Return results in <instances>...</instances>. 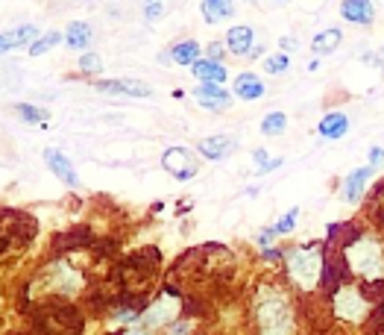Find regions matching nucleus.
Instances as JSON below:
<instances>
[{
	"label": "nucleus",
	"mask_w": 384,
	"mask_h": 335,
	"mask_svg": "<svg viewBox=\"0 0 384 335\" xmlns=\"http://www.w3.org/2000/svg\"><path fill=\"white\" fill-rule=\"evenodd\" d=\"M346 262L355 274L364 279H381L384 276V253L376 238H358L355 244L346 247Z\"/></svg>",
	"instance_id": "nucleus-3"
},
{
	"label": "nucleus",
	"mask_w": 384,
	"mask_h": 335,
	"mask_svg": "<svg viewBox=\"0 0 384 335\" xmlns=\"http://www.w3.org/2000/svg\"><path fill=\"white\" fill-rule=\"evenodd\" d=\"M176 315H179V300L173 294H161L156 303L147 309V315H144V324L156 329V327H164V324L176 321Z\"/></svg>",
	"instance_id": "nucleus-6"
},
{
	"label": "nucleus",
	"mask_w": 384,
	"mask_h": 335,
	"mask_svg": "<svg viewBox=\"0 0 384 335\" xmlns=\"http://www.w3.org/2000/svg\"><path fill=\"white\" fill-rule=\"evenodd\" d=\"M335 315L343 317V321L358 324V321H364V317L370 315V303L361 297L358 288L346 286V288H340V291L335 294Z\"/></svg>",
	"instance_id": "nucleus-4"
},
{
	"label": "nucleus",
	"mask_w": 384,
	"mask_h": 335,
	"mask_svg": "<svg viewBox=\"0 0 384 335\" xmlns=\"http://www.w3.org/2000/svg\"><path fill=\"white\" fill-rule=\"evenodd\" d=\"M191 71H194V77H197L199 83H214V85H223V80H226V68H223V65H217V62H209V59L197 62Z\"/></svg>",
	"instance_id": "nucleus-16"
},
{
	"label": "nucleus",
	"mask_w": 384,
	"mask_h": 335,
	"mask_svg": "<svg viewBox=\"0 0 384 335\" xmlns=\"http://www.w3.org/2000/svg\"><path fill=\"white\" fill-rule=\"evenodd\" d=\"M252 30L249 27H232L229 35H226V47L235 53V56H247V53H252Z\"/></svg>",
	"instance_id": "nucleus-15"
},
{
	"label": "nucleus",
	"mask_w": 384,
	"mask_h": 335,
	"mask_svg": "<svg viewBox=\"0 0 384 335\" xmlns=\"http://www.w3.org/2000/svg\"><path fill=\"white\" fill-rule=\"evenodd\" d=\"M343 39L340 30H323L314 35V42H311V47H314V53H332Z\"/></svg>",
	"instance_id": "nucleus-22"
},
{
	"label": "nucleus",
	"mask_w": 384,
	"mask_h": 335,
	"mask_svg": "<svg viewBox=\"0 0 384 335\" xmlns=\"http://www.w3.org/2000/svg\"><path fill=\"white\" fill-rule=\"evenodd\" d=\"M237 147V141L232 135H211V138H203L199 141V156H206L211 159V162H217V159H226L232 156V150Z\"/></svg>",
	"instance_id": "nucleus-11"
},
{
	"label": "nucleus",
	"mask_w": 384,
	"mask_h": 335,
	"mask_svg": "<svg viewBox=\"0 0 384 335\" xmlns=\"http://www.w3.org/2000/svg\"><path fill=\"white\" fill-rule=\"evenodd\" d=\"M287 68V56L285 53H276V56H267L264 59V71H270V74H279V71Z\"/></svg>",
	"instance_id": "nucleus-29"
},
{
	"label": "nucleus",
	"mask_w": 384,
	"mask_h": 335,
	"mask_svg": "<svg viewBox=\"0 0 384 335\" xmlns=\"http://www.w3.org/2000/svg\"><path fill=\"white\" fill-rule=\"evenodd\" d=\"M232 12H235L232 0H206V4H203V18L209 24H217V21H223V18H232Z\"/></svg>",
	"instance_id": "nucleus-19"
},
{
	"label": "nucleus",
	"mask_w": 384,
	"mask_h": 335,
	"mask_svg": "<svg viewBox=\"0 0 384 335\" xmlns=\"http://www.w3.org/2000/svg\"><path fill=\"white\" fill-rule=\"evenodd\" d=\"M206 53H209V62H217V65H221V59H223V53H226V47H223V42H211Z\"/></svg>",
	"instance_id": "nucleus-30"
},
{
	"label": "nucleus",
	"mask_w": 384,
	"mask_h": 335,
	"mask_svg": "<svg viewBox=\"0 0 384 335\" xmlns=\"http://www.w3.org/2000/svg\"><path fill=\"white\" fill-rule=\"evenodd\" d=\"M65 42H68L70 47H74V50L88 47V44H91V27H88V24H82V21L68 24V30H65Z\"/></svg>",
	"instance_id": "nucleus-20"
},
{
	"label": "nucleus",
	"mask_w": 384,
	"mask_h": 335,
	"mask_svg": "<svg viewBox=\"0 0 384 335\" xmlns=\"http://www.w3.org/2000/svg\"><path fill=\"white\" fill-rule=\"evenodd\" d=\"M194 97H197V103L203 106V109H214V112L229 106V92L223 85H214V83H199L194 88Z\"/></svg>",
	"instance_id": "nucleus-8"
},
{
	"label": "nucleus",
	"mask_w": 384,
	"mask_h": 335,
	"mask_svg": "<svg viewBox=\"0 0 384 335\" xmlns=\"http://www.w3.org/2000/svg\"><path fill=\"white\" fill-rule=\"evenodd\" d=\"M340 15L346 18V21H352V24H373L376 9H373L370 0H343Z\"/></svg>",
	"instance_id": "nucleus-13"
},
{
	"label": "nucleus",
	"mask_w": 384,
	"mask_h": 335,
	"mask_svg": "<svg viewBox=\"0 0 384 335\" xmlns=\"http://www.w3.org/2000/svg\"><path fill=\"white\" fill-rule=\"evenodd\" d=\"M35 32H39V30H35L32 24H21V27H15V30L4 32V42H0V50L9 53V50H15V47H21L24 42L35 39Z\"/></svg>",
	"instance_id": "nucleus-18"
},
{
	"label": "nucleus",
	"mask_w": 384,
	"mask_h": 335,
	"mask_svg": "<svg viewBox=\"0 0 384 335\" xmlns=\"http://www.w3.org/2000/svg\"><path fill=\"white\" fill-rule=\"evenodd\" d=\"M370 165H373V168L384 165V150H381V147H373V150H370Z\"/></svg>",
	"instance_id": "nucleus-32"
},
{
	"label": "nucleus",
	"mask_w": 384,
	"mask_h": 335,
	"mask_svg": "<svg viewBox=\"0 0 384 335\" xmlns=\"http://www.w3.org/2000/svg\"><path fill=\"white\" fill-rule=\"evenodd\" d=\"M285 127H287L285 112H270V115L261 121V133H264V135H282Z\"/></svg>",
	"instance_id": "nucleus-23"
},
{
	"label": "nucleus",
	"mask_w": 384,
	"mask_h": 335,
	"mask_svg": "<svg viewBox=\"0 0 384 335\" xmlns=\"http://www.w3.org/2000/svg\"><path fill=\"white\" fill-rule=\"evenodd\" d=\"M235 95L241 97V100H255V97L264 95V83L255 77V74H241V77L235 80Z\"/></svg>",
	"instance_id": "nucleus-17"
},
{
	"label": "nucleus",
	"mask_w": 384,
	"mask_h": 335,
	"mask_svg": "<svg viewBox=\"0 0 384 335\" xmlns=\"http://www.w3.org/2000/svg\"><path fill=\"white\" fill-rule=\"evenodd\" d=\"M80 68L88 71V74H97V71L103 68V62H100L97 53H82V56H80Z\"/></svg>",
	"instance_id": "nucleus-28"
},
{
	"label": "nucleus",
	"mask_w": 384,
	"mask_h": 335,
	"mask_svg": "<svg viewBox=\"0 0 384 335\" xmlns=\"http://www.w3.org/2000/svg\"><path fill=\"white\" fill-rule=\"evenodd\" d=\"M297 218H299V209L294 206L290 212H285V218H282L276 226H270V229H273V233H276V236H279V233H290V229L297 226Z\"/></svg>",
	"instance_id": "nucleus-27"
},
{
	"label": "nucleus",
	"mask_w": 384,
	"mask_h": 335,
	"mask_svg": "<svg viewBox=\"0 0 384 335\" xmlns=\"http://www.w3.org/2000/svg\"><path fill=\"white\" fill-rule=\"evenodd\" d=\"M161 15H164V6L159 4V0H153V4L144 6V18H147V21H153V18H161Z\"/></svg>",
	"instance_id": "nucleus-31"
},
{
	"label": "nucleus",
	"mask_w": 384,
	"mask_h": 335,
	"mask_svg": "<svg viewBox=\"0 0 384 335\" xmlns=\"http://www.w3.org/2000/svg\"><path fill=\"white\" fill-rule=\"evenodd\" d=\"M373 171H376L373 165H367V168H355V171L343 180V185H340V197H343L346 203H355L361 194H364V188H367Z\"/></svg>",
	"instance_id": "nucleus-10"
},
{
	"label": "nucleus",
	"mask_w": 384,
	"mask_h": 335,
	"mask_svg": "<svg viewBox=\"0 0 384 335\" xmlns=\"http://www.w3.org/2000/svg\"><path fill=\"white\" fill-rule=\"evenodd\" d=\"M161 165L168 173H173L176 180H191V176L197 173V165H194V159L185 147H168L161 156Z\"/></svg>",
	"instance_id": "nucleus-5"
},
{
	"label": "nucleus",
	"mask_w": 384,
	"mask_h": 335,
	"mask_svg": "<svg viewBox=\"0 0 384 335\" xmlns=\"http://www.w3.org/2000/svg\"><path fill=\"white\" fill-rule=\"evenodd\" d=\"M290 47L297 50V39H290V35H285V39H282V50H290Z\"/></svg>",
	"instance_id": "nucleus-33"
},
{
	"label": "nucleus",
	"mask_w": 384,
	"mask_h": 335,
	"mask_svg": "<svg viewBox=\"0 0 384 335\" xmlns=\"http://www.w3.org/2000/svg\"><path fill=\"white\" fill-rule=\"evenodd\" d=\"M44 162H47V168H50L53 173H56L65 185H70V188H77V185H80L77 173H74V165L68 162V156H65L62 150H56V147H47V150H44Z\"/></svg>",
	"instance_id": "nucleus-9"
},
{
	"label": "nucleus",
	"mask_w": 384,
	"mask_h": 335,
	"mask_svg": "<svg viewBox=\"0 0 384 335\" xmlns=\"http://www.w3.org/2000/svg\"><path fill=\"white\" fill-rule=\"evenodd\" d=\"M287 274L302 291H314L323 274V250L320 247H297V250H290Z\"/></svg>",
	"instance_id": "nucleus-1"
},
{
	"label": "nucleus",
	"mask_w": 384,
	"mask_h": 335,
	"mask_svg": "<svg viewBox=\"0 0 384 335\" xmlns=\"http://www.w3.org/2000/svg\"><path fill=\"white\" fill-rule=\"evenodd\" d=\"M15 112H18V118L27 121V123H44V121H47V112H44V109H35V106H27V103H18Z\"/></svg>",
	"instance_id": "nucleus-25"
},
{
	"label": "nucleus",
	"mask_w": 384,
	"mask_h": 335,
	"mask_svg": "<svg viewBox=\"0 0 384 335\" xmlns=\"http://www.w3.org/2000/svg\"><path fill=\"white\" fill-rule=\"evenodd\" d=\"M255 162H259V173H270V171H276L282 165V159H270L267 150H255Z\"/></svg>",
	"instance_id": "nucleus-26"
},
{
	"label": "nucleus",
	"mask_w": 384,
	"mask_h": 335,
	"mask_svg": "<svg viewBox=\"0 0 384 335\" xmlns=\"http://www.w3.org/2000/svg\"><path fill=\"white\" fill-rule=\"evenodd\" d=\"M259 324H261V335H294V315H290V306L282 294L276 291L261 294Z\"/></svg>",
	"instance_id": "nucleus-2"
},
{
	"label": "nucleus",
	"mask_w": 384,
	"mask_h": 335,
	"mask_svg": "<svg viewBox=\"0 0 384 335\" xmlns=\"http://www.w3.org/2000/svg\"><path fill=\"white\" fill-rule=\"evenodd\" d=\"M317 133H320L323 138H343L346 133H349V118H346L343 112H328V115L320 121Z\"/></svg>",
	"instance_id": "nucleus-14"
},
{
	"label": "nucleus",
	"mask_w": 384,
	"mask_h": 335,
	"mask_svg": "<svg viewBox=\"0 0 384 335\" xmlns=\"http://www.w3.org/2000/svg\"><path fill=\"white\" fill-rule=\"evenodd\" d=\"M47 276H50V288H53V291H65V294H70L74 288H80V282H82L74 271L68 268L65 262L50 264V268H47Z\"/></svg>",
	"instance_id": "nucleus-12"
},
{
	"label": "nucleus",
	"mask_w": 384,
	"mask_h": 335,
	"mask_svg": "<svg viewBox=\"0 0 384 335\" xmlns=\"http://www.w3.org/2000/svg\"><path fill=\"white\" fill-rule=\"evenodd\" d=\"M62 39H65L62 32H44L42 39H35V42L30 44V53H32V56H42V53H47L50 47H56Z\"/></svg>",
	"instance_id": "nucleus-24"
},
{
	"label": "nucleus",
	"mask_w": 384,
	"mask_h": 335,
	"mask_svg": "<svg viewBox=\"0 0 384 335\" xmlns=\"http://www.w3.org/2000/svg\"><path fill=\"white\" fill-rule=\"evenodd\" d=\"M171 56H173L176 65H191V68H194V65L199 62V59H197V56H199V44H197V42H179V44L171 50Z\"/></svg>",
	"instance_id": "nucleus-21"
},
{
	"label": "nucleus",
	"mask_w": 384,
	"mask_h": 335,
	"mask_svg": "<svg viewBox=\"0 0 384 335\" xmlns=\"http://www.w3.org/2000/svg\"><path fill=\"white\" fill-rule=\"evenodd\" d=\"M126 335H144V332H138V329H130V332H126Z\"/></svg>",
	"instance_id": "nucleus-34"
},
{
	"label": "nucleus",
	"mask_w": 384,
	"mask_h": 335,
	"mask_svg": "<svg viewBox=\"0 0 384 335\" xmlns=\"http://www.w3.org/2000/svg\"><path fill=\"white\" fill-rule=\"evenodd\" d=\"M97 92H106V95H130V97H150L153 88L141 80H97L94 83Z\"/></svg>",
	"instance_id": "nucleus-7"
}]
</instances>
